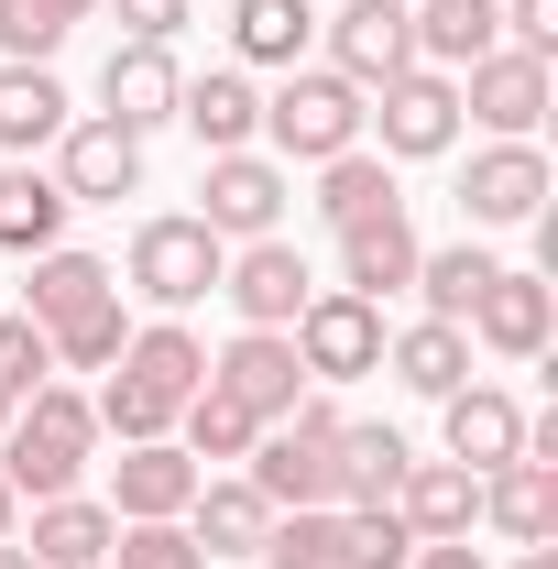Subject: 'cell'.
<instances>
[{
	"label": "cell",
	"instance_id": "cell-11",
	"mask_svg": "<svg viewBox=\"0 0 558 569\" xmlns=\"http://www.w3.org/2000/svg\"><path fill=\"white\" fill-rule=\"evenodd\" d=\"M219 296L241 307V329H296V307L318 296V274H307L296 241H241V252L219 263Z\"/></svg>",
	"mask_w": 558,
	"mask_h": 569
},
{
	"label": "cell",
	"instance_id": "cell-18",
	"mask_svg": "<svg viewBox=\"0 0 558 569\" xmlns=\"http://www.w3.org/2000/svg\"><path fill=\"white\" fill-rule=\"evenodd\" d=\"M406 33H417V67L460 77L504 44V0H406Z\"/></svg>",
	"mask_w": 558,
	"mask_h": 569
},
{
	"label": "cell",
	"instance_id": "cell-48",
	"mask_svg": "<svg viewBox=\"0 0 558 569\" xmlns=\"http://www.w3.org/2000/svg\"><path fill=\"white\" fill-rule=\"evenodd\" d=\"M263 569H285V559H263Z\"/></svg>",
	"mask_w": 558,
	"mask_h": 569
},
{
	"label": "cell",
	"instance_id": "cell-10",
	"mask_svg": "<svg viewBox=\"0 0 558 569\" xmlns=\"http://www.w3.org/2000/svg\"><path fill=\"white\" fill-rule=\"evenodd\" d=\"M318 33H329V77H350L361 99H372L383 77H406V67H417L406 0H350V11H329V22H318Z\"/></svg>",
	"mask_w": 558,
	"mask_h": 569
},
{
	"label": "cell",
	"instance_id": "cell-47",
	"mask_svg": "<svg viewBox=\"0 0 558 569\" xmlns=\"http://www.w3.org/2000/svg\"><path fill=\"white\" fill-rule=\"evenodd\" d=\"M11 406H22V395H0V427H11Z\"/></svg>",
	"mask_w": 558,
	"mask_h": 569
},
{
	"label": "cell",
	"instance_id": "cell-36",
	"mask_svg": "<svg viewBox=\"0 0 558 569\" xmlns=\"http://www.w3.org/2000/svg\"><path fill=\"white\" fill-rule=\"evenodd\" d=\"M176 427H187V460H252V438H263V427L241 417L219 383H198V395L176 406Z\"/></svg>",
	"mask_w": 558,
	"mask_h": 569
},
{
	"label": "cell",
	"instance_id": "cell-22",
	"mask_svg": "<svg viewBox=\"0 0 558 569\" xmlns=\"http://www.w3.org/2000/svg\"><path fill=\"white\" fill-rule=\"evenodd\" d=\"M176 526L198 537V559H263V537H275V503L252 493V482H198V503H187Z\"/></svg>",
	"mask_w": 558,
	"mask_h": 569
},
{
	"label": "cell",
	"instance_id": "cell-12",
	"mask_svg": "<svg viewBox=\"0 0 558 569\" xmlns=\"http://www.w3.org/2000/svg\"><path fill=\"white\" fill-rule=\"evenodd\" d=\"M198 198H209L198 219H209L219 241H275V219H285L296 187H285L275 153H209V187H198Z\"/></svg>",
	"mask_w": 558,
	"mask_h": 569
},
{
	"label": "cell",
	"instance_id": "cell-14",
	"mask_svg": "<svg viewBox=\"0 0 558 569\" xmlns=\"http://www.w3.org/2000/svg\"><path fill=\"white\" fill-rule=\"evenodd\" d=\"M460 329H471L482 351H504V361H537V351H548V329H558V296H548V274H515V263H504V274L471 296Z\"/></svg>",
	"mask_w": 558,
	"mask_h": 569
},
{
	"label": "cell",
	"instance_id": "cell-5",
	"mask_svg": "<svg viewBox=\"0 0 558 569\" xmlns=\"http://www.w3.org/2000/svg\"><path fill=\"white\" fill-rule=\"evenodd\" d=\"M285 340H296V372H307V383H361V372H383V340H395V329H383V307H372V296L318 284V296L296 307V329H285Z\"/></svg>",
	"mask_w": 558,
	"mask_h": 569
},
{
	"label": "cell",
	"instance_id": "cell-27",
	"mask_svg": "<svg viewBox=\"0 0 558 569\" xmlns=\"http://www.w3.org/2000/svg\"><path fill=\"white\" fill-rule=\"evenodd\" d=\"M383 361H395V383H406V395H460V383H471V329L417 318V329H395V340H383Z\"/></svg>",
	"mask_w": 558,
	"mask_h": 569
},
{
	"label": "cell",
	"instance_id": "cell-1",
	"mask_svg": "<svg viewBox=\"0 0 558 569\" xmlns=\"http://www.w3.org/2000/svg\"><path fill=\"white\" fill-rule=\"evenodd\" d=\"M88 449H99V406L67 395V383H33V395L11 406V427H0V482L22 503H56V493H77Z\"/></svg>",
	"mask_w": 558,
	"mask_h": 569
},
{
	"label": "cell",
	"instance_id": "cell-35",
	"mask_svg": "<svg viewBox=\"0 0 558 569\" xmlns=\"http://www.w3.org/2000/svg\"><path fill=\"white\" fill-rule=\"evenodd\" d=\"M121 340H132V318H121V284H110L99 307H77L67 329H44V351L67 361V372H110V361H121Z\"/></svg>",
	"mask_w": 558,
	"mask_h": 569
},
{
	"label": "cell",
	"instance_id": "cell-20",
	"mask_svg": "<svg viewBox=\"0 0 558 569\" xmlns=\"http://www.w3.org/2000/svg\"><path fill=\"white\" fill-rule=\"evenodd\" d=\"M438 406H449V460H460V471H504V460H526V406H515V395L460 383V395H438Z\"/></svg>",
	"mask_w": 558,
	"mask_h": 569
},
{
	"label": "cell",
	"instance_id": "cell-44",
	"mask_svg": "<svg viewBox=\"0 0 558 569\" xmlns=\"http://www.w3.org/2000/svg\"><path fill=\"white\" fill-rule=\"evenodd\" d=\"M0 537H22V493L11 482H0Z\"/></svg>",
	"mask_w": 558,
	"mask_h": 569
},
{
	"label": "cell",
	"instance_id": "cell-29",
	"mask_svg": "<svg viewBox=\"0 0 558 569\" xmlns=\"http://www.w3.org/2000/svg\"><path fill=\"white\" fill-rule=\"evenodd\" d=\"M77 110H67V88L44 67H0V153H22L33 164V142H56Z\"/></svg>",
	"mask_w": 558,
	"mask_h": 569
},
{
	"label": "cell",
	"instance_id": "cell-15",
	"mask_svg": "<svg viewBox=\"0 0 558 569\" xmlns=\"http://www.w3.org/2000/svg\"><path fill=\"white\" fill-rule=\"evenodd\" d=\"M67 164H56V187H67L77 209H121L142 187V132H121V121H67Z\"/></svg>",
	"mask_w": 558,
	"mask_h": 569
},
{
	"label": "cell",
	"instance_id": "cell-38",
	"mask_svg": "<svg viewBox=\"0 0 558 569\" xmlns=\"http://www.w3.org/2000/svg\"><path fill=\"white\" fill-rule=\"evenodd\" d=\"M263 559H285V569H340V503H307V515H275Z\"/></svg>",
	"mask_w": 558,
	"mask_h": 569
},
{
	"label": "cell",
	"instance_id": "cell-9",
	"mask_svg": "<svg viewBox=\"0 0 558 569\" xmlns=\"http://www.w3.org/2000/svg\"><path fill=\"white\" fill-rule=\"evenodd\" d=\"M209 383L252 427H285V417H296V395H307V372H296V340H285V329H241V340L209 361Z\"/></svg>",
	"mask_w": 558,
	"mask_h": 569
},
{
	"label": "cell",
	"instance_id": "cell-26",
	"mask_svg": "<svg viewBox=\"0 0 558 569\" xmlns=\"http://www.w3.org/2000/svg\"><path fill=\"white\" fill-rule=\"evenodd\" d=\"M110 263H99V252H33V274H22V318H33V329H67L77 307H99V296H110Z\"/></svg>",
	"mask_w": 558,
	"mask_h": 569
},
{
	"label": "cell",
	"instance_id": "cell-43",
	"mask_svg": "<svg viewBox=\"0 0 558 569\" xmlns=\"http://www.w3.org/2000/svg\"><path fill=\"white\" fill-rule=\"evenodd\" d=\"M406 569H482V548H471V537H438V548H417Z\"/></svg>",
	"mask_w": 558,
	"mask_h": 569
},
{
	"label": "cell",
	"instance_id": "cell-32",
	"mask_svg": "<svg viewBox=\"0 0 558 569\" xmlns=\"http://www.w3.org/2000/svg\"><path fill=\"white\" fill-rule=\"evenodd\" d=\"M406 438L395 427H350L340 417V503H395V482H406Z\"/></svg>",
	"mask_w": 558,
	"mask_h": 569
},
{
	"label": "cell",
	"instance_id": "cell-31",
	"mask_svg": "<svg viewBox=\"0 0 558 569\" xmlns=\"http://www.w3.org/2000/svg\"><path fill=\"white\" fill-rule=\"evenodd\" d=\"M230 44H241V67H296L318 44V11L307 0H241L230 11Z\"/></svg>",
	"mask_w": 558,
	"mask_h": 569
},
{
	"label": "cell",
	"instance_id": "cell-16",
	"mask_svg": "<svg viewBox=\"0 0 558 569\" xmlns=\"http://www.w3.org/2000/svg\"><path fill=\"white\" fill-rule=\"evenodd\" d=\"M176 44H110V67H99V121H121V132H153V121H176Z\"/></svg>",
	"mask_w": 558,
	"mask_h": 569
},
{
	"label": "cell",
	"instance_id": "cell-33",
	"mask_svg": "<svg viewBox=\"0 0 558 569\" xmlns=\"http://www.w3.org/2000/svg\"><path fill=\"white\" fill-rule=\"evenodd\" d=\"M99 0H0V67H44Z\"/></svg>",
	"mask_w": 558,
	"mask_h": 569
},
{
	"label": "cell",
	"instance_id": "cell-8",
	"mask_svg": "<svg viewBox=\"0 0 558 569\" xmlns=\"http://www.w3.org/2000/svg\"><path fill=\"white\" fill-rule=\"evenodd\" d=\"M361 121H383V164H427V153L460 142V77L406 67V77H383V110H361Z\"/></svg>",
	"mask_w": 558,
	"mask_h": 569
},
{
	"label": "cell",
	"instance_id": "cell-6",
	"mask_svg": "<svg viewBox=\"0 0 558 569\" xmlns=\"http://www.w3.org/2000/svg\"><path fill=\"white\" fill-rule=\"evenodd\" d=\"M219 263H230V241H219L209 219H142L132 230V296L142 307H198V296H219Z\"/></svg>",
	"mask_w": 558,
	"mask_h": 569
},
{
	"label": "cell",
	"instance_id": "cell-13",
	"mask_svg": "<svg viewBox=\"0 0 558 569\" xmlns=\"http://www.w3.org/2000/svg\"><path fill=\"white\" fill-rule=\"evenodd\" d=\"M460 209H471V230L537 219V209H548V153H537V142H482L471 176H460Z\"/></svg>",
	"mask_w": 558,
	"mask_h": 569
},
{
	"label": "cell",
	"instance_id": "cell-2",
	"mask_svg": "<svg viewBox=\"0 0 558 569\" xmlns=\"http://www.w3.org/2000/svg\"><path fill=\"white\" fill-rule=\"evenodd\" d=\"M198 383H209V351H198L176 318H153V329L121 340V372H110V395H99V427H110L121 449H132V438H165Z\"/></svg>",
	"mask_w": 558,
	"mask_h": 569
},
{
	"label": "cell",
	"instance_id": "cell-24",
	"mask_svg": "<svg viewBox=\"0 0 558 569\" xmlns=\"http://www.w3.org/2000/svg\"><path fill=\"white\" fill-rule=\"evenodd\" d=\"M110 537H121V515L110 503H88V493H56V503H33V569H110Z\"/></svg>",
	"mask_w": 558,
	"mask_h": 569
},
{
	"label": "cell",
	"instance_id": "cell-28",
	"mask_svg": "<svg viewBox=\"0 0 558 569\" xmlns=\"http://www.w3.org/2000/svg\"><path fill=\"white\" fill-rule=\"evenodd\" d=\"M67 187H56V176H33V164H0V252H22V263H33V252H56V230H67Z\"/></svg>",
	"mask_w": 558,
	"mask_h": 569
},
{
	"label": "cell",
	"instance_id": "cell-41",
	"mask_svg": "<svg viewBox=\"0 0 558 569\" xmlns=\"http://www.w3.org/2000/svg\"><path fill=\"white\" fill-rule=\"evenodd\" d=\"M99 11H121L132 44H176V33H187V0H99Z\"/></svg>",
	"mask_w": 558,
	"mask_h": 569
},
{
	"label": "cell",
	"instance_id": "cell-25",
	"mask_svg": "<svg viewBox=\"0 0 558 569\" xmlns=\"http://www.w3.org/2000/svg\"><path fill=\"white\" fill-rule=\"evenodd\" d=\"M482 526H504L515 548H548V537H558V471H548V460H504V471H482Z\"/></svg>",
	"mask_w": 558,
	"mask_h": 569
},
{
	"label": "cell",
	"instance_id": "cell-23",
	"mask_svg": "<svg viewBox=\"0 0 558 569\" xmlns=\"http://www.w3.org/2000/svg\"><path fill=\"white\" fill-rule=\"evenodd\" d=\"M417 252H427V241H417V219H406V209H383V219H361V230H340V284L383 307L395 284H417Z\"/></svg>",
	"mask_w": 558,
	"mask_h": 569
},
{
	"label": "cell",
	"instance_id": "cell-7",
	"mask_svg": "<svg viewBox=\"0 0 558 569\" xmlns=\"http://www.w3.org/2000/svg\"><path fill=\"white\" fill-rule=\"evenodd\" d=\"M460 121H482L492 142H526L537 121H548V56L492 44L482 67H460Z\"/></svg>",
	"mask_w": 558,
	"mask_h": 569
},
{
	"label": "cell",
	"instance_id": "cell-17",
	"mask_svg": "<svg viewBox=\"0 0 558 569\" xmlns=\"http://www.w3.org/2000/svg\"><path fill=\"white\" fill-rule=\"evenodd\" d=\"M395 515H406V537H417V548H438V537H471V526H482V471H460V460H406Z\"/></svg>",
	"mask_w": 558,
	"mask_h": 569
},
{
	"label": "cell",
	"instance_id": "cell-21",
	"mask_svg": "<svg viewBox=\"0 0 558 569\" xmlns=\"http://www.w3.org/2000/svg\"><path fill=\"white\" fill-rule=\"evenodd\" d=\"M198 482H209V471H198L176 438H132V449H121V503H110V515H121V526L187 515V503H198Z\"/></svg>",
	"mask_w": 558,
	"mask_h": 569
},
{
	"label": "cell",
	"instance_id": "cell-4",
	"mask_svg": "<svg viewBox=\"0 0 558 569\" xmlns=\"http://www.w3.org/2000/svg\"><path fill=\"white\" fill-rule=\"evenodd\" d=\"M263 132H275L285 164H329V153H361V88L329 67H285V88L263 99Z\"/></svg>",
	"mask_w": 558,
	"mask_h": 569
},
{
	"label": "cell",
	"instance_id": "cell-34",
	"mask_svg": "<svg viewBox=\"0 0 558 569\" xmlns=\"http://www.w3.org/2000/svg\"><path fill=\"white\" fill-rule=\"evenodd\" d=\"M492 274H504V263H492L482 241H449V252H417V284H427V318H449V329L471 318V296H482Z\"/></svg>",
	"mask_w": 558,
	"mask_h": 569
},
{
	"label": "cell",
	"instance_id": "cell-39",
	"mask_svg": "<svg viewBox=\"0 0 558 569\" xmlns=\"http://www.w3.org/2000/svg\"><path fill=\"white\" fill-rule=\"evenodd\" d=\"M110 569H209V559H198V537L176 515H153V526H121L110 537Z\"/></svg>",
	"mask_w": 558,
	"mask_h": 569
},
{
	"label": "cell",
	"instance_id": "cell-19",
	"mask_svg": "<svg viewBox=\"0 0 558 569\" xmlns=\"http://www.w3.org/2000/svg\"><path fill=\"white\" fill-rule=\"evenodd\" d=\"M176 121L209 142V153H252V132H263V88H252V67H209L176 88Z\"/></svg>",
	"mask_w": 558,
	"mask_h": 569
},
{
	"label": "cell",
	"instance_id": "cell-3",
	"mask_svg": "<svg viewBox=\"0 0 558 569\" xmlns=\"http://www.w3.org/2000/svg\"><path fill=\"white\" fill-rule=\"evenodd\" d=\"M252 493L275 515H307V503H340V406L329 395H296V417L275 438H252Z\"/></svg>",
	"mask_w": 558,
	"mask_h": 569
},
{
	"label": "cell",
	"instance_id": "cell-42",
	"mask_svg": "<svg viewBox=\"0 0 558 569\" xmlns=\"http://www.w3.org/2000/svg\"><path fill=\"white\" fill-rule=\"evenodd\" d=\"M504 44L548 56V44H558V0H504Z\"/></svg>",
	"mask_w": 558,
	"mask_h": 569
},
{
	"label": "cell",
	"instance_id": "cell-45",
	"mask_svg": "<svg viewBox=\"0 0 558 569\" xmlns=\"http://www.w3.org/2000/svg\"><path fill=\"white\" fill-rule=\"evenodd\" d=\"M0 569H33V548H22V537H0Z\"/></svg>",
	"mask_w": 558,
	"mask_h": 569
},
{
	"label": "cell",
	"instance_id": "cell-30",
	"mask_svg": "<svg viewBox=\"0 0 558 569\" xmlns=\"http://www.w3.org/2000/svg\"><path fill=\"white\" fill-rule=\"evenodd\" d=\"M383 209H406L383 153H329V164H318V219H329V230H361V219H383Z\"/></svg>",
	"mask_w": 558,
	"mask_h": 569
},
{
	"label": "cell",
	"instance_id": "cell-37",
	"mask_svg": "<svg viewBox=\"0 0 558 569\" xmlns=\"http://www.w3.org/2000/svg\"><path fill=\"white\" fill-rule=\"evenodd\" d=\"M406 559H417V537L395 503H340V569H406Z\"/></svg>",
	"mask_w": 558,
	"mask_h": 569
},
{
	"label": "cell",
	"instance_id": "cell-40",
	"mask_svg": "<svg viewBox=\"0 0 558 569\" xmlns=\"http://www.w3.org/2000/svg\"><path fill=\"white\" fill-rule=\"evenodd\" d=\"M44 372H56V351H44V329H33V318L11 307V318H0V395H33Z\"/></svg>",
	"mask_w": 558,
	"mask_h": 569
},
{
	"label": "cell",
	"instance_id": "cell-46",
	"mask_svg": "<svg viewBox=\"0 0 558 569\" xmlns=\"http://www.w3.org/2000/svg\"><path fill=\"white\" fill-rule=\"evenodd\" d=\"M515 569H558V548H515Z\"/></svg>",
	"mask_w": 558,
	"mask_h": 569
}]
</instances>
